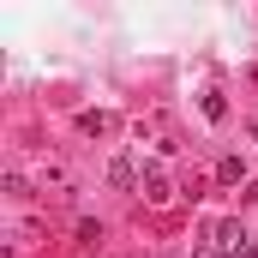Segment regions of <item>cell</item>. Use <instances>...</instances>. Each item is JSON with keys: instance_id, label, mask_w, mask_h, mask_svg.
<instances>
[{"instance_id": "3", "label": "cell", "mask_w": 258, "mask_h": 258, "mask_svg": "<svg viewBox=\"0 0 258 258\" xmlns=\"http://www.w3.org/2000/svg\"><path fill=\"white\" fill-rule=\"evenodd\" d=\"M108 180H114V186H132V162H126V156H120V162L108 168Z\"/></svg>"}, {"instance_id": "5", "label": "cell", "mask_w": 258, "mask_h": 258, "mask_svg": "<svg viewBox=\"0 0 258 258\" xmlns=\"http://www.w3.org/2000/svg\"><path fill=\"white\" fill-rule=\"evenodd\" d=\"M204 258H216V252H204Z\"/></svg>"}, {"instance_id": "4", "label": "cell", "mask_w": 258, "mask_h": 258, "mask_svg": "<svg viewBox=\"0 0 258 258\" xmlns=\"http://www.w3.org/2000/svg\"><path fill=\"white\" fill-rule=\"evenodd\" d=\"M240 258H258V246H246V252H240Z\"/></svg>"}, {"instance_id": "1", "label": "cell", "mask_w": 258, "mask_h": 258, "mask_svg": "<svg viewBox=\"0 0 258 258\" xmlns=\"http://www.w3.org/2000/svg\"><path fill=\"white\" fill-rule=\"evenodd\" d=\"M144 198H150V204H168V174H156V168H150V174H144Z\"/></svg>"}, {"instance_id": "2", "label": "cell", "mask_w": 258, "mask_h": 258, "mask_svg": "<svg viewBox=\"0 0 258 258\" xmlns=\"http://www.w3.org/2000/svg\"><path fill=\"white\" fill-rule=\"evenodd\" d=\"M204 114H210V120H228V102H222V96L210 90V96H204Z\"/></svg>"}]
</instances>
